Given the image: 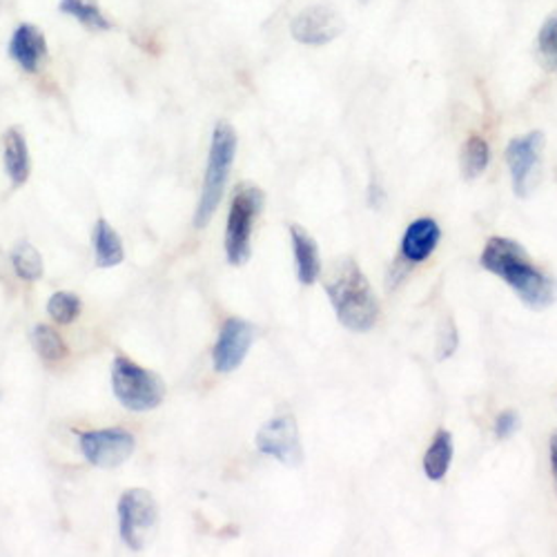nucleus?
<instances>
[{
	"label": "nucleus",
	"instance_id": "16",
	"mask_svg": "<svg viewBox=\"0 0 557 557\" xmlns=\"http://www.w3.org/2000/svg\"><path fill=\"white\" fill-rule=\"evenodd\" d=\"M95 257L99 268H114L125 257L119 232L106 219H99L95 230Z\"/></svg>",
	"mask_w": 557,
	"mask_h": 557
},
{
	"label": "nucleus",
	"instance_id": "8",
	"mask_svg": "<svg viewBox=\"0 0 557 557\" xmlns=\"http://www.w3.org/2000/svg\"><path fill=\"white\" fill-rule=\"evenodd\" d=\"M81 453L91 467L99 469H116L127 461L136 448L134 435L125 429H99L85 431L78 437Z\"/></svg>",
	"mask_w": 557,
	"mask_h": 557
},
{
	"label": "nucleus",
	"instance_id": "25",
	"mask_svg": "<svg viewBox=\"0 0 557 557\" xmlns=\"http://www.w3.org/2000/svg\"><path fill=\"white\" fill-rule=\"evenodd\" d=\"M518 429H520V414H518L516 410H504V412L497 414V420H495V435H497L499 440L513 437V435L518 433Z\"/></svg>",
	"mask_w": 557,
	"mask_h": 557
},
{
	"label": "nucleus",
	"instance_id": "14",
	"mask_svg": "<svg viewBox=\"0 0 557 557\" xmlns=\"http://www.w3.org/2000/svg\"><path fill=\"white\" fill-rule=\"evenodd\" d=\"M290 242L295 248V261H297V276L304 286H312L321 274V257L317 242L308 230L301 225H290Z\"/></svg>",
	"mask_w": 557,
	"mask_h": 557
},
{
	"label": "nucleus",
	"instance_id": "15",
	"mask_svg": "<svg viewBox=\"0 0 557 557\" xmlns=\"http://www.w3.org/2000/svg\"><path fill=\"white\" fill-rule=\"evenodd\" d=\"M3 161L12 183L25 185L32 172V159H29L25 134L18 127H10L3 134Z\"/></svg>",
	"mask_w": 557,
	"mask_h": 557
},
{
	"label": "nucleus",
	"instance_id": "1",
	"mask_svg": "<svg viewBox=\"0 0 557 557\" xmlns=\"http://www.w3.org/2000/svg\"><path fill=\"white\" fill-rule=\"evenodd\" d=\"M482 268L499 276L533 310L548 308L557 299V284L537 265L531 263L527 250L506 237H493L484 246Z\"/></svg>",
	"mask_w": 557,
	"mask_h": 557
},
{
	"label": "nucleus",
	"instance_id": "20",
	"mask_svg": "<svg viewBox=\"0 0 557 557\" xmlns=\"http://www.w3.org/2000/svg\"><path fill=\"white\" fill-rule=\"evenodd\" d=\"M32 344H34V350L40 355V359L50 361V363L63 361L67 357V346H65L63 337L54 329L45 326V323L34 326Z\"/></svg>",
	"mask_w": 557,
	"mask_h": 557
},
{
	"label": "nucleus",
	"instance_id": "23",
	"mask_svg": "<svg viewBox=\"0 0 557 557\" xmlns=\"http://www.w3.org/2000/svg\"><path fill=\"white\" fill-rule=\"evenodd\" d=\"M81 299L74 293H54L48 301L50 317L59 323V326H70L81 314Z\"/></svg>",
	"mask_w": 557,
	"mask_h": 557
},
{
	"label": "nucleus",
	"instance_id": "5",
	"mask_svg": "<svg viewBox=\"0 0 557 557\" xmlns=\"http://www.w3.org/2000/svg\"><path fill=\"white\" fill-rule=\"evenodd\" d=\"M112 391L132 412L154 410L165 399V382L161 375L127 357H116L112 363Z\"/></svg>",
	"mask_w": 557,
	"mask_h": 557
},
{
	"label": "nucleus",
	"instance_id": "10",
	"mask_svg": "<svg viewBox=\"0 0 557 557\" xmlns=\"http://www.w3.org/2000/svg\"><path fill=\"white\" fill-rule=\"evenodd\" d=\"M344 27V18L333 5H310L293 18L290 34L301 45L321 48V45H329L342 36Z\"/></svg>",
	"mask_w": 557,
	"mask_h": 557
},
{
	"label": "nucleus",
	"instance_id": "7",
	"mask_svg": "<svg viewBox=\"0 0 557 557\" xmlns=\"http://www.w3.org/2000/svg\"><path fill=\"white\" fill-rule=\"evenodd\" d=\"M544 150V134L529 132L524 136L510 138L506 146V165L510 170V181H513V190L518 197H529L537 183L540 174V159Z\"/></svg>",
	"mask_w": 557,
	"mask_h": 557
},
{
	"label": "nucleus",
	"instance_id": "11",
	"mask_svg": "<svg viewBox=\"0 0 557 557\" xmlns=\"http://www.w3.org/2000/svg\"><path fill=\"white\" fill-rule=\"evenodd\" d=\"M255 339V326L244 319L232 317L223 323V329L219 333V339L212 350V361L216 373H232L237 370L244 359L250 352Z\"/></svg>",
	"mask_w": 557,
	"mask_h": 557
},
{
	"label": "nucleus",
	"instance_id": "21",
	"mask_svg": "<svg viewBox=\"0 0 557 557\" xmlns=\"http://www.w3.org/2000/svg\"><path fill=\"white\" fill-rule=\"evenodd\" d=\"M12 265H14V272L23 278V282H38V278L42 276V272H45L40 252L32 244H27V242H23V244H18L14 248Z\"/></svg>",
	"mask_w": 557,
	"mask_h": 557
},
{
	"label": "nucleus",
	"instance_id": "26",
	"mask_svg": "<svg viewBox=\"0 0 557 557\" xmlns=\"http://www.w3.org/2000/svg\"><path fill=\"white\" fill-rule=\"evenodd\" d=\"M550 471H553V480L557 486V431L550 437Z\"/></svg>",
	"mask_w": 557,
	"mask_h": 557
},
{
	"label": "nucleus",
	"instance_id": "27",
	"mask_svg": "<svg viewBox=\"0 0 557 557\" xmlns=\"http://www.w3.org/2000/svg\"><path fill=\"white\" fill-rule=\"evenodd\" d=\"M359 3H363V5H366V3H370V0H359Z\"/></svg>",
	"mask_w": 557,
	"mask_h": 557
},
{
	"label": "nucleus",
	"instance_id": "13",
	"mask_svg": "<svg viewBox=\"0 0 557 557\" xmlns=\"http://www.w3.org/2000/svg\"><path fill=\"white\" fill-rule=\"evenodd\" d=\"M440 239L442 230L437 221L433 216H420L406 227L399 255L406 263H422L433 255Z\"/></svg>",
	"mask_w": 557,
	"mask_h": 557
},
{
	"label": "nucleus",
	"instance_id": "19",
	"mask_svg": "<svg viewBox=\"0 0 557 557\" xmlns=\"http://www.w3.org/2000/svg\"><path fill=\"white\" fill-rule=\"evenodd\" d=\"M491 161V148L482 136H471L463 141L459 152V165L463 178H478L484 174Z\"/></svg>",
	"mask_w": 557,
	"mask_h": 557
},
{
	"label": "nucleus",
	"instance_id": "9",
	"mask_svg": "<svg viewBox=\"0 0 557 557\" xmlns=\"http://www.w3.org/2000/svg\"><path fill=\"white\" fill-rule=\"evenodd\" d=\"M257 448L263 455L282 461L284 467H290V469L299 467V463L304 461V448H301L295 417L282 414V417H274V420L265 422L261 426V431L257 433Z\"/></svg>",
	"mask_w": 557,
	"mask_h": 557
},
{
	"label": "nucleus",
	"instance_id": "17",
	"mask_svg": "<svg viewBox=\"0 0 557 557\" xmlns=\"http://www.w3.org/2000/svg\"><path fill=\"white\" fill-rule=\"evenodd\" d=\"M59 10L91 32L112 29L110 18L103 14L97 0H61Z\"/></svg>",
	"mask_w": 557,
	"mask_h": 557
},
{
	"label": "nucleus",
	"instance_id": "18",
	"mask_svg": "<svg viewBox=\"0 0 557 557\" xmlns=\"http://www.w3.org/2000/svg\"><path fill=\"white\" fill-rule=\"evenodd\" d=\"M450 461H453V437L448 431H437V435L433 437V442L424 455L426 478L433 482L444 480L448 473Z\"/></svg>",
	"mask_w": 557,
	"mask_h": 557
},
{
	"label": "nucleus",
	"instance_id": "3",
	"mask_svg": "<svg viewBox=\"0 0 557 557\" xmlns=\"http://www.w3.org/2000/svg\"><path fill=\"white\" fill-rule=\"evenodd\" d=\"M237 157V132L230 123L221 121L216 123L210 141V154H208V168L203 178V190L199 197V206L195 212V225L206 227L214 212L219 210V203L223 199L225 185L232 172V163Z\"/></svg>",
	"mask_w": 557,
	"mask_h": 557
},
{
	"label": "nucleus",
	"instance_id": "22",
	"mask_svg": "<svg viewBox=\"0 0 557 557\" xmlns=\"http://www.w3.org/2000/svg\"><path fill=\"white\" fill-rule=\"evenodd\" d=\"M537 54L542 63L557 74V12L544 21L537 34Z\"/></svg>",
	"mask_w": 557,
	"mask_h": 557
},
{
	"label": "nucleus",
	"instance_id": "2",
	"mask_svg": "<svg viewBox=\"0 0 557 557\" xmlns=\"http://www.w3.org/2000/svg\"><path fill=\"white\" fill-rule=\"evenodd\" d=\"M326 293L344 329L368 333L380 319V301L352 259H339L329 274Z\"/></svg>",
	"mask_w": 557,
	"mask_h": 557
},
{
	"label": "nucleus",
	"instance_id": "12",
	"mask_svg": "<svg viewBox=\"0 0 557 557\" xmlns=\"http://www.w3.org/2000/svg\"><path fill=\"white\" fill-rule=\"evenodd\" d=\"M10 57L23 72L36 74L40 63L48 59L45 34L32 23H21L10 38Z\"/></svg>",
	"mask_w": 557,
	"mask_h": 557
},
{
	"label": "nucleus",
	"instance_id": "24",
	"mask_svg": "<svg viewBox=\"0 0 557 557\" xmlns=\"http://www.w3.org/2000/svg\"><path fill=\"white\" fill-rule=\"evenodd\" d=\"M457 342H459V339H457L455 323H453V319H446L444 326L440 329V335H437V359H440V361L448 359V357L455 352Z\"/></svg>",
	"mask_w": 557,
	"mask_h": 557
},
{
	"label": "nucleus",
	"instance_id": "6",
	"mask_svg": "<svg viewBox=\"0 0 557 557\" xmlns=\"http://www.w3.org/2000/svg\"><path fill=\"white\" fill-rule=\"evenodd\" d=\"M159 522V504L146 488H132L119 499V533L121 540L141 550Z\"/></svg>",
	"mask_w": 557,
	"mask_h": 557
},
{
	"label": "nucleus",
	"instance_id": "4",
	"mask_svg": "<svg viewBox=\"0 0 557 557\" xmlns=\"http://www.w3.org/2000/svg\"><path fill=\"white\" fill-rule=\"evenodd\" d=\"M265 195L252 183H242L232 197L225 225V257L232 265H244L252 255V227L261 214Z\"/></svg>",
	"mask_w": 557,
	"mask_h": 557
}]
</instances>
